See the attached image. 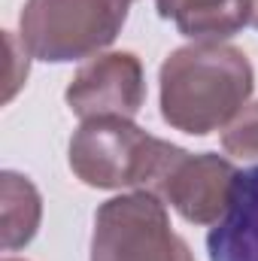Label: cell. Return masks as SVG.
Instances as JSON below:
<instances>
[{
	"label": "cell",
	"mask_w": 258,
	"mask_h": 261,
	"mask_svg": "<svg viewBox=\"0 0 258 261\" xmlns=\"http://www.w3.org/2000/svg\"><path fill=\"white\" fill-rule=\"evenodd\" d=\"M155 6L194 43H222L249 24V0H155Z\"/></svg>",
	"instance_id": "ba28073f"
},
{
	"label": "cell",
	"mask_w": 258,
	"mask_h": 261,
	"mask_svg": "<svg viewBox=\"0 0 258 261\" xmlns=\"http://www.w3.org/2000/svg\"><path fill=\"white\" fill-rule=\"evenodd\" d=\"M67 107L82 119H134L146 100L143 64L134 52H107L79 67L67 85Z\"/></svg>",
	"instance_id": "5b68a950"
},
{
	"label": "cell",
	"mask_w": 258,
	"mask_h": 261,
	"mask_svg": "<svg viewBox=\"0 0 258 261\" xmlns=\"http://www.w3.org/2000/svg\"><path fill=\"white\" fill-rule=\"evenodd\" d=\"M249 24L258 31V0H249Z\"/></svg>",
	"instance_id": "7c38bea8"
},
{
	"label": "cell",
	"mask_w": 258,
	"mask_h": 261,
	"mask_svg": "<svg viewBox=\"0 0 258 261\" xmlns=\"http://www.w3.org/2000/svg\"><path fill=\"white\" fill-rule=\"evenodd\" d=\"M222 149L234 158L258 161V100L246 103L222 130Z\"/></svg>",
	"instance_id": "30bf717a"
},
{
	"label": "cell",
	"mask_w": 258,
	"mask_h": 261,
	"mask_svg": "<svg viewBox=\"0 0 258 261\" xmlns=\"http://www.w3.org/2000/svg\"><path fill=\"white\" fill-rule=\"evenodd\" d=\"M128 6L131 0H28L18 18V40L40 61H79L122 34Z\"/></svg>",
	"instance_id": "3957f363"
},
{
	"label": "cell",
	"mask_w": 258,
	"mask_h": 261,
	"mask_svg": "<svg viewBox=\"0 0 258 261\" xmlns=\"http://www.w3.org/2000/svg\"><path fill=\"white\" fill-rule=\"evenodd\" d=\"M237 176L240 170L228 158L183 152L155 195L192 225H219L234 203Z\"/></svg>",
	"instance_id": "8992f818"
},
{
	"label": "cell",
	"mask_w": 258,
	"mask_h": 261,
	"mask_svg": "<svg viewBox=\"0 0 258 261\" xmlns=\"http://www.w3.org/2000/svg\"><path fill=\"white\" fill-rule=\"evenodd\" d=\"M252 88V64L237 46H183L161 64V119L183 134L207 137L231 125L249 103Z\"/></svg>",
	"instance_id": "6da1fadb"
},
{
	"label": "cell",
	"mask_w": 258,
	"mask_h": 261,
	"mask_svg": "<svg viewBox=\"0 0 258 261\" xmlns=\"http://www.w3.org/2000/svg\"><path fill=\"white\" fill-rule=\"evenodd\" d=\"M6 46H9V58H12V67H18V61H21V58H28V55H31L28 49H24V52L18 55V40H15L12 34L6 37ZM24 79H28V73H21V70H15V76H12V82L6 85V94H3V97H6V100H12V94L18 91V85H21Z\"/></svg>",
	"instance_id": "8fae6325"
},
{
	"label": "cell",
	"mask_w": 258,
	"mask_h": 261,
	"mask_svg": "<svg viewBox=\"0 0 258 261\" xmlns=\"http://www.w3.org/2000/svg\"><path fill=\"white\" fill-rule=\"evenodd\" d=\"M43 219V197L37 186L21 176L6 170L0 176V243L6 252L21 249L34 240L37 228Z\"/></svg>",
	"instance_id": "9c48e42d"
},
{
	"label": "cell",
	"mask_w": 258,
	"mask_h": 261,
	"mask_svg": "<svg viewBox=\"0 0 258 261\" xmlns=\"http://www.w3.org/2000/svg\"><path fill=\"white\" fill-rule=\"evenodd\" d=\"M6 261H18V258H6Z\"/></svg>",
	"instance_id": "4fadbf2b"
},
{
	"label": "cell",
	"mask_w": 258,
	"mask_h": 261,
	"mask_svg": "<svg viewBox=\"0 0 258 261\" xmlns=\"http://www.w3.org/2000/svg\"><path fill=\"white\" fill-rule=\"evenodd\" d=\"M210 261H258V167L240 170L228 216L207 237Z\"/></svg>",
	"instance_id": "52a82bcc"
},
{
	"label": "cell",
	"mask_w": 258,
	"mask_h": 261,
	"mask_svg": "<svg viewBox=\"0 0 258 261\" xmlns=\"http://www.w3.org/2000/svg\"><path fill=\"white\" fill-rule=\"evenodd\" d=\"M91 261H194L170 228L164 200L152 192L110 197L94 213Z\"/></svg>",
	"instance_id": "277c9868"
},
{
	"label": "cell",
	"mask_w": 258,
	"mask_h": 261,
	"mask_svg": "<svg viewBox=\"0 0 258 261\" xmlns=\"http://www.w3.org/2000/svg\"><path fill=\"white\" fill-rule=\"evenodd\" d=\"M186 149L158 140L131 119H88L70 140V170L91 189L158 192Z\"/></svg>",
	"instance_id": "7a4b0ae2"
}]
</instances>
